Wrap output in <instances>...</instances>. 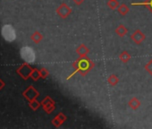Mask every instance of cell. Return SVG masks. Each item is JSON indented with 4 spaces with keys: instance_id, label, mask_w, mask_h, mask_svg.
<instances>
[{
    "instance_id": "6da1fadb",
    "label": "cell",
    "mask_w": 152,
    "mask_h": 129,
    "mask_svg": "<svg viewBox=\"0 0 152 129\" xmlns=\"http://www.w3.org/2000/svg\"><path fill=\"white\" fill-rule=\"evenodd\" d=\"M94 67H95V63L87 56H80L77 60H75L72 63V67L74 69V73L72 75H70L68 79L72 77L74 74H80L82 76H85L92 70Z\"/></svg>"
},
{
    "instance_id": "7a4b0ae2",
    "label": "cell",
    "mask_w": 152,
    "mask_h": 129,
    "mask_svg": "<svg viewBox=\"0 0 152 129\" xmlns=\"http://www.w3.org/2000/svg\"><path fill=\"white\" fill-rule=\"evenodd\" d=\"M2 37L8 42H12L16 39V32L11 24H4L1 29Z\"/></svg>"
},
{
    "instance_id": "3957f363",
    "label": "cell",
    "mask_w": 152,
    "mask_h": 129,
    "mask_svg": "<svg viewBox=\"0 0 152 129\" xmlns=\"http://www.w3.org/2000/svg\"><path fill=\"white\" fill-rule=\"evenodd\" d=\"M20 56L23 58V60L26 63L31 64L35 61V52L33 48H31L29 46H24L20 50Z\"/></svg>"
},
{
    "instance_id": "277c9868",
    "label": "cell",
    "mask_w": 152,
    "mask_h": 129,
    "mask_svg": "<svg viewBox=\"0 0 152 129\" xmlns=\"http://www.w3.org/2000/svg\"><path fill=\"white\" fill-rule=\"evenodd\" d=\"M32 70H33V68L30 66V64L25 62L17 69V74L23 80H28L31 77V74Z\"/></svg>"
},
{
    "instance_id": "5b68a950",
    "label": "cell",
    "mask_w": 152,
    "mask_h": 129,
    "mask_svg": "<svg viewBox=\"0 0 152 129\" xmlns=\"http://www.w3.org/2000/svg\"><path fill=\"white\" fill-rule=\"evenodd\" d=\"M40 103H41V106H42V108H43V109L45 110L46 113L51 114V113L55 110L56 103H55L54 100L51 99L49 96L45 97V99H44Z\"/></svg>"
},
{
    "instance_id": "8992f818",
    "label": "cell",
    "mask_w": 152,
    "mask_h": 129,
    "mask_svg": "<svg viewBox=\"0 0 152 129\" xmlns=\"http://www.w3.org/2000/svg\"><path fill=\"white\" fill-rule=\"evenodd\" d=\"M56 14L63 19L67 18L71 14H72V9L71 7L66 5L65 3H62L57 8H56Z\"/></svg>"
},
{
    "instance_id": "52a82bcc",
    "label": "cell",
    "mask_w": 152,
    "mask_h": 129,
    "mask_svg": "<svg viewBox=\"0 0 152 129\" xmlns=\"http://www.w3.org/2000/svg\"><path fill=\"white\" fill-rule=\"evenodd\" d=\"M23 97H24L28 101H31V100H32L37 99V98L39 97V92H38L33 86L31 85V86H29V87L23 92Z\"/></svg>"
},
{
    "instance_id": "ba28073f",
    "label": "cell",
    "mask_w": 152,
    "mask_h": 129,
    "mask_svg": "<svg viewBox=\"0 0 152 129\" xmlns=\"http://www.w3.org/2000/svg\"><path fill=\"white\" fill-rule=\"evenodd\" d=\"M131 39L132 40V41H133L135 44L140 45V44H141V43L145 40L146 36H145V34H144L140 30H136V31H134V32L131 35Z\"/></svg>"
},
{
    "instance_id": "9c48e42d",
    "label": "cell",
    "mask_w": 152,
    "mask_h": 129,
    "mask_svg": "<svg viewBox=\"0 0 152 129\" xmlns=\"http://www.w3.org/2000/svg\"><path fill=\"white\" fill-rule=\"evenodd\" d=\"M66 119H67L66 116H65L64 113L60 112V113H58V114L52 119V124H53L56 127H59V126H61V125L66 121Z\"/></svg>"
},
{
    "instance_id": "30bf717a",
    "label": "cell",
    "mask_w": 152,
    "mask_h": 129,
    "mask_svg": "<svg viewBox=\"0 0 152 129\" xmlns=\"http://www.w3.org/2000/svg\"><path fill=\"white\" fill-rule=\"evenodd\" d=\"M90 52V49L84 45V44H81L77 48H76V53L79 55V56H87Z\"/></svg>"
},
{
    "instance_id": "8fae6325",
    "label": "cell",
    "mask_w": 152,
    "mask_h": 129,
    "mask_svg": "<svg viewBox=\"0 0 152 129\" xmlns=\"http://www.w3.org/2000/svg\"><path fill=\"white\" fill-rule=\"evenodd\" d=\"M128 106H129L132 109L136 110V109H138V108L140 107V100L137 99L136 97H133V98H132V99L129 100Z\"/></svg>"
},
{
    "instance_id": "7c38bea8",
    "label": "cell",
    "mask_w": 152,
    "mask_h": 129,
    "mask_svg": "<svg viewBox=\"0 0 152 129\" xmlns=\"http://www.w3.org/2000/svg\"><path fill=\"white\" fill-rule=\"evenodd\" d=\"M115 33L119 36V37H124L126 34H127V32H128V30H127V28L124 26V25H123V24H120L116 29H115Z\"/></svg>"
},
{
    "instance_id": "4fadbf2b",
    "label": "cell",
    "mask_w": 152,
    "mask_h": 129,
    "mask_svg": "<svg viewBox=\"0 0 152 129\" xmlns=\"http://www.w3.org/2000/svg\"><path fill=\"white\" fill-rule=\"evenodd\" d=\"M31 40H32L34 43H36V44H39V42L42 40V39H43V36H42V34H41L39 32L36 31V32H33V34L31 35Z\"/></svg>"
},
{
    "instance_id": "5bb4252c",
    "label": "cell",
    "mask_w": 152,
    "mask_h": 129,
    "mask_svg": "<svg viewBox=\"0 0 152 129\" xmlns=\"http://www.w3.org/2000/svg\"><path fill=\"white\" fill-rule=\"evenodd\" d=\"M117 10H118V13H119L121 15L124 16V15H126L129 13L130 8H129V7L126 6L125 4H120V6L118 7Z\"/></svg>"
},
{
    "instance_id": "9a60e30c",
    "label": "cell",
    "mask_w": 152,
    "mask_h": 129,
    "mask_svg": "<svg viewBox=\"0 0 152 129\" xmlns=\"http://www.w3.org/2000/svg\"><path fill=\"white\" fill-rule=\"evenodd\" d=\"M107 83H108V84H110L111 86H115V85L119 83V78H118L115 75L112 74V75H110L107 77Z\"/></svg>"
},
{
    "instance_id": "2e32d148",
    "label": "cell",
    "mask_w": 152,
    "mask_h": 129,
    "mask_svg": "<svg viewBox=\"0 0 152 129\" xmlns=\"http://www.w3.org/2000/svg\"><path fill=\"white\" fill-rule=\"evenodd\" d=\"M40 106H41V103L39 102V101L37 100V99L29 101V107H30L32 110H34V111H36Z\"/></svg>"
},
{
    "instance_id": "e0dca14e",
    "label": "cell",
    "mask_w": 152,
    "mask_h": 129,
    "mask_svg": "<svg viewBox=\"0 0 152 129\" xmlns=\"http://www.w3.org/2000/svg\"><path fill=\"white\" fill-rule=\"evenodd\" d=\"M119 58H120V60H121L123 63H127V62L131 59V55H130L127 51H123V52L120 54Z\"/></svg>"
},
{
    "instance_id": "ac0fdd59",
    "label": "cell",
    "mask_w": 152,
    "mask_h": 129,
    "mask_svg": "<svg viewBox=\"0 0 152 129\" xmlns=\"http://www.w3.org/2000/svg\"><path fill=\"white\" fill-rule=\"evenodd\" d=\"M31 78L33 80V81H38L39 78H41V75H40V71L38 70L37 68H33L31 74Z\"/></svg>"
},
{
    "instance_id": "d6986e66",
    "label": "cell",
    "mask_w": 152,
    "mask_h": 129,
    "mask_svg": "<svg viewBox=\"0 0 152 129\" xmlns=\"http://www.w3.org/2000/svg\"><path fill=\"white\" fill-rule=\"evenodd\" d=\"M119 6H120V4H119V1H117V0H108V2H107V7L111 10H115V9L118 8Z\"/></svg>"
},
{
    "instance_id": "ffe728a7",
    "label": "cell",
    "mask_w": 152,
    "mask_h": 129,
    "mask_svg": "<svg viewBox=\"0 0 152 129\" xmlns=\"http://www.w3.org/2000/svg\"><path fill=\"white\" fill-rule=\"evenodd\" d=\"M39 71H40V75H41V78H42V79H45V78H47V77L49 75L48 70L46 69V68H44V67H42Z\"/></svg>"
},
{
    "instance_id": "44dd1931",
    "label": "cell",
    "mask_w": 152,
    "mask_h": 129,
    "mask_svg": "<svg viewBox=\"0 0 152 129\" xmlns=\"http://www.w3.org/2000/svg\"><path fill=\"white\" fill-rule=\"evenodd\" d=\"M145 69H146V71L149 74V75H152V58H151V60L146 64L145 66Z\"/></svg>"
},
{
    "instance_id": "7402d4cb",
    "label": "cell",
    "mask_w": 152,
    "mask_h": 129,
    "mask_svg": "<svg viewBox=\"0 0 152 129\" xmlns=\"http://www.w3.org/2000/svg\"><path fill=\"white\" fill-rule=\"evenodd\" d=\"M144 4L148 7V9L149 10V12L152 14V0H146Z\"/></svg>"
},
{
    "instance_id": "603a6c76",
    "label": "cell",
    "mask_w": 152,
    "mask_h": 129,
    "mask_svg": "<svg viewBox=\"0 0 152 129\" xmlns=\"http://www.w3.org/2000/svg\"><path fill=\"white\" fill-rule=\"evenodd\" d=\"M74 1V3L76 4V5H78V6H80V5H82L85 0H73Z\"/></svg>"
},
{
    "instance_id": "cb8c5ba5",
    "label": "cell",
    "mask_w": 152,
    "mask_h": 129,
    "mask_svg": "<svg viewBox=\"0 0 152 129\" xmlns=\"http://www.w3.org/2000/svg\"><path fill=\"white\" fill-rule=\"evenodd\" d=\"M5 85H6V84L4 83V81L1 78H0V91H1L5 87Z\"/></svg>"
}]
</instances>
